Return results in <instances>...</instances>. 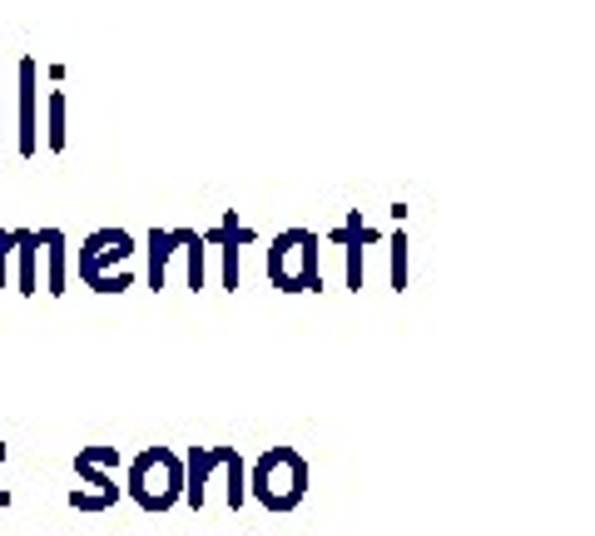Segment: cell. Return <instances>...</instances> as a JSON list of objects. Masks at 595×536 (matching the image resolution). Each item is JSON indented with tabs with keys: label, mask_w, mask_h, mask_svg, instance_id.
Wrapping results in <instances>:
<instances>
[{
	"label": "cell",
	"mask_w": 595,
	"mask_h": 536,
	"mask_svg": "<svg viewBox=\"0 0 595 536\" xmlns=\"http://www.w3.org/2000/svg\"><path fill=\"white\" fill-rule=\"evenodd\" d=\"M125 496L149 516H164L184 502V457L174 447H144L125 467Z\"/></svg>",
	"instance_id": "1"
},
{
	"label": "cell",
	"mask_w": 595,
	"mask_h": 536,
	"mask_svg": "<svg viewBox=\"0 0 595 536\" xmlns=\"http://www.w3.org/2000/svg\"><path fill=\"white\" fill-rule=\"evenodd\" d=\"M248 496L263 512H298L307 496V457L298 447H268L248 472Z\"/></svg>",
	"instance_id": "2"
},
{
	"label": "cell",
	"mask_w": 595,
	"mask_h": 536,
	"mask_svg": "<svg viewBox=\"0 0 595 536\" xmlns=\"http://www.w3.org/2000/svg\"><path fill=\"white\" fill-rule=\"evenodd\" d=\"M268 283L278 293H317L323 288V238L313 228H283L268 244Z\"/></svg>",
	"instance_id": "3"
},
{
	"label": "cell",
	"mask_w": 595,
	"mask_h": 536,
	"mask_svg": "<svg viewBox=\"0 0 595 536\" xmlns=\"http://www.w3.org/2000/svg\"><path fill=\"white\" fill-rule=\"evenodd\" d=\"M139 254L134 234L119 224L109 228H95V234L79 244V283L95 288V293H125L129 283H134V274H129V258Z\"/></svg>",
	"instance_id": "4"
},
{
	"label": "cell",
	"mask_w": 595,
	"mask_h": 536,
	"mask_svg": "<svg viewBox=\"0 0 595 536\" xmlns=\"http://www.w3.org/2000/svg\"><path fill=\"white\" fill-rule=\"evenodd\" d=\"M224 472L228 476V506H244L248 502V467L238 457V447H188L184 452V502L194 512H204V496H208V482Z\"/></svg>",
	"instance_id": "5"
},
{
	"label": "cell",
	"mask_w": 595,
	"mask_h": 536,
	"mask_svg": "<svg viewBox=\"0 0 595 536\" xmlns=\"http://www.w3.org/2000/svg\"><path fill=\"white\" fill-rule=\"evenodd\" d=\"M109 467H119V447H79L75 452L79 486L69 492L75 512H109L119 502V482L109 476Z\"/></svg>",
	"instance_id": "6"
},
{
	"label": "cell",
	"mask_w": 595,
	"mask_h": 536,
	"mask_svg": "<svg viewBox=\"0 0 595 536\" xmlns=\"http://www.w3.org/2000/svg\"><path fill=\"white\" fill-rule=\"evenodd\" d=\"M15 75H20V135H15V149H20V159H35L40 154V65H35V55H20Z\"/></svg>",
	"instance_id": "7"
},
{
	"label": "cell",
	"mask_w": 595,
	"mask_h": 536,
	"mask_svg": "<svg viewBox=\"0 0 595 536\" xmlns=\"http://www.w3.org/2000/svg\"><path fill=\"white\" fill-rule=\"evenodd\" d=\"M198 238H204V248H218V254H224V288H234V293H238V278H244L238 254H244L258 234L248 224H238V214H224L214 228H208V234H198Z\"/></svg>",
	"instance_id": "8"
},
{
	"label": "cell",
	"mask_w": 595,
	"mask_h": 536,
	"mask_svg": "<svg viewBox=\"0 0 595 536\" xmlns=\"http://www.w3.org/2000/svg\"><path fill=\"white\" fill-rule=\"evenodd\" d=\"M377 238H382V234H377V228L367 224L357 208L333 228V234H327V244H343V248H347V288H353V293L363 288V248L377 244Z\"/></svg>",
	"instance_id": "9"
},
{
	"label": "cell",
	"mask_w": 595,
	"mask_h": 536,
	"mask_svg": "<svg viewBox=\"0 0 595 536\" xmlns=\"http://www.w3.org/2000/svg\"><path fill=\"white\" fill-rule=\"evenodd\" d=\"M10 264H15V293L35 298L40 293V234L35 228H15V254H10Z\"/></svg>",
	"instance_id": "10"
},
{
	"label": "cell",
	"mask_w": 595,
	"mask_h": 536,
	"mask_svg": "<svg viewBox=\"0 0 595 536\" xmlns=\"http://www.w3.org/2000/svg\"><path fill=\"white\" fill-rule=\"evenodd\" d=\"M184 234L188 228H149V238H144V254H149V288H164V278H169V258L184 248Z\"/></svg>",
	"instance_id": "11"
},
{
	"label": "cell",
	"mask_w": 595,
	"mask_h": 536,
	"mask_svg": "<svg viewBox=\"0 0 595 536\" xmlns=\"http://www.w3.org/2000/svg\"><path fill=\"white\" fill-rule=\"evenodd\" d=\"M40 248H45V293L65 298L69 293V254H65V234L60 228H35Z\"/></svg>",
	"instance_id": "12"
},
{
	"label": "cell",
	"mask_w": 595,
	"mask_h": 536,
	"mask_svg": "<svg viewBox=\"0 0 595 536\" xmlns=\"http://www.w3.org/2000/svg\"><path fill=\"white\" fill-rule=\"evenodd\" d=\"M65 109H69L65 89H50V95H45V149H50V154H65V144H69Z\"/></svg>",
	"instance_id": "13"
},
{
	"label": "cell",
	"mask_w": 595,
	"mask_h": 536,
	"mask_svg": "<svg viewBox=\"0 0 595 536\" xmlns=\"http://www.w3.org/2000/svg\"><path fill=\"white\" fill-rule=\"evenodd\" d=\"M178 254L188 258V288H204V238H198V228H188L184 234V248H178Z\"/></svg>",
	"instance_id": "14"
},
{
	"label": "cell",
	"mask_w": 595,
	"mask_h": 536,
	"mask_svg": "<svg viewBox=\"0 0 595 536\" xmlns=\"http://www.w3.org/2000/svg\"><path fill=\"white\" fill-rule=\"evenodd\" d=\"M387 254H392V288L402 293L407 288V234H402V224H397L392 238H387Z\"/></svg>",
	"instance_id": "15"
},
{
	"label": "cell",
	"mask_w": 595,
	"mask_h": 536,
	"mask_svg": "<svg viewBox=\"0 0 595 536\" xmlns=\"http://www.w3.org/2000/svg\"><path fill=\"white\" fill-rule=\"evenodd\" d=\"M10 254H15V228H0V288H10Z\"/></svg>",
	"instance_id": "16"
},
{
	"label": "cell",
	"mask_w": 595,
	"mask_h": 536,
	"mask_svg": "<svg viewBox=\"0 0 595 536\" xmlns=\"http://www.w3.org/2000/svg\"><path fill=\"white\" fill-rule=\"evenodd\" d=\"M6 457H10V447H6V442H0V462H6Z\"/></svg>",
	"instance_id": "17"
}]
</instances>
